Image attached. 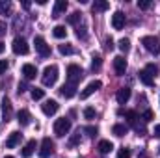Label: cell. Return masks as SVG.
<instances>
[{
    "instance_id": "cell-19",
    "label": "cell",
    "mask_w": 160,
    "mask_h": 158,
    "mask_svg": "<svg viewBox=\"0 0 160 158\" xmlns=\"http://www.w3.org/2000/svg\"><path fill=\"white\" fill-rule=\"evenodd\" d=\"M108 7H110V4H108L106 0H95V4L91 6L93 13H102V11H106Z\"/></svg>"
},
{
    "instance_id": "cell-34",
    "label": "cell",
    "mask_w": 160,
    "mask_h": 158,
    "mask_svg": "<svg viewBox=\"0 0 160 158\" xmlns=\"http://www.w3.org/2000/svg\"><path fill=\"white\" fill-rule=\"evenodd\" d=\"M138 7L140 9H149L151 7V2L149 0H138Z\"/></svg>"
},
{
    "instance_id": "cell-33",
    "label": "cell",
    "mask_w": 160,
    "mask_h": 158,
    "mask_svg": "<svg viewBox=\"0 0 160 158\" xmlns=\"http://www.w3.org/2000/svg\"><path fill=\"white\" fill-rule=\"evenodd\" d=\"M145 71H147V73L155 78V77H157V73H158V67H157L155 63H149V65H145Z\"/></svg>"
},
{
    "instance_id": "cell-12",
    "label": "cell",
    "mask_w": 160,
    "mask_h": 158,
    "mask_svg": "<svg viewBox=\"0 0 160 158\" xmlns=\"http://www.w3.org/2000/svg\"><path fill=\"white\" fill-rule=\"evenodd\" d=\"M114 69H116L118 75H125V71H127V60L123 56H116L114 58Z\"/></svg>"
},
{
    "instance_id": "cell-31",
    "label": "cell",
    "mask_w": 160,
    "mask_h": 158,
    "mask_svg": "<svg viewBox=\"0 0 160 158\" xmlns=\"http://www.w3.org/2000/svg\"><path fill=\"white\" fill-rule=\"evenodd\" d=\"M101 65H102V60H101V56H93L91 69H93V71H99V69H101Z\"/></svg>"
},
{
    "instance_id": "cell-3",
    "label": "cell",
    "mask_w": 160,
    "mask_h": 158,
    "mask_svg": "<svg viewBox=\"0 0 160 158\" xmlns=\"http://www.w3.org/2000/svg\"><path fill=\"white\" fill-rule=\"evenodd\" d=\"M69 130H71V121H69V119L67 117L56 119V123H54V134H56V136L63 138L65 134H69Z\"/></svg>"
},
{
    "instance_id": "cell-1",
    "label": "cell",
    "mask_w": 160,
    "mask_h": 158,
    "mask_svg": "<svg viewBox=\"0 0 160 158\" xmlns=\"http://www.w3.org/2000/svg\"><path fill=\"white\" fill-rule=\"evenodd\" d=\"M58 67L56 65H48V67H45V71H43V77H41V82H43V86H47V87H52L54 84H56V80H58Z\"/></svg>"
},
{
    "instance_id": "cell-36",
    "label": "cell",
    "mask_w": 160,
    "mask_h": 158,
    "mask_svg": "<svg viewBox=\"0 0 160 158\" xmlns=\"http://www.w3.org/2000/svg\"><path fill=\"white\" fill-rule=\"evenodd\" d=\"M142 119H143L145 123H147V121H151V119H153V112H151V110H145V112H143V116H142Z\"/></svg>"
},
{
    "instance_id": "cell-38",
    "label": "cell",
    "mask_w": 160,
    "mask_h": 158,
    "mask_svg": "<svg viewBox=\"0 0 160 158\" xmlns=\"http://www.w3.org/2000/svg\"><path fill=\"white\" fill-rule=\"evenodd\" d=\"M84 132H88L89 136H95V134H97V128H95V126H86Z\"/></svg>"
},
{
    "instance_id": "cell-24",
    "label": "cell",
    "mask_w": 160,
    "mask_h": 158,
    "mask_svg": "<svg viewBox=\"0 0 160 158\" xmlns=\"http://www.w3.org/2000/svg\"><path fill=\"white\" fill-rule=\"evenodd\" d=\"M125 117H127V121H128V125L136 126V123H138V116H136V112H134V110H128V112H125Z\"/></svg>"
},
{
    "instance_id": "cell-17",
    "label": "cell",
    "mask_w": 160,
    "mask_h": 158,
    "mask_svg": "<svg viewBox=\"0 0 160 158\" xmlns=\"http://www.w3.org/2000/svg\"><path fill=\"white\" fill-rule=\"evenodd\" d=\"M36 147H38V143H36V140H30V141H28V143H26V145L22 147V153H21V155H22L24 158H30L32 155H34V151H36Z\"/></svg>"
},
{
    "instance_id": "cell-37",
    "label": "cell",
    "mask_w": 160,
    "mask_h": 158,
    "mask_svg": "<svg viewBox=\"0 0 160 158\" xmlns=\"http://www.w3.org/2000/svg\"><path fill=\"white\" fill-rule=\"evenodd\" d=\"M26 89H28V84H26V82H21V84H19V87H17V91H19V93H24Z\"/></svg>"
},
{
    "instance_id": "cell-18",
    "label": "cell",
    "mask_w": 160,
    "mask_h": 158,
    "mask_svg": "<svg viewBox=\"0 0 160 158\" xmlns=\"http://www.w3.org/2000/svg\"><path fill=\"white\" fill-rule=\"evenodd\" d=\"M116 99H118L119 104H125L130 99V87H121L119 91H118V95H116Z\"/></svg>"
},
{
    "instance_id": "cell-11",
    "label": "cell",
    "mask_w": 160,
    "mask_h": 158,
    "mask_svg": "<svg viewBox=\"0 0 160 158\" xmlns=\"http://www.w3.org/2000/svg\"><path fill=\"white\" fill-rule=\"evenodd\" d=\"M2 116H4V121L8 123L11 116H13V108H11V101L8 99V97H4V101H2Z\"/></svg>"
},
{
    "instance_id": "cell-45",
    "label": "cell",
    "mask_w": 160,
    "mask_h": 158,
    "mask_svg": "<svg viewBox=\"0 0 160 158\" xmlns=\"http://www.w3.org/2000/svg\"><path fill=\"white\" fill-rule=\"evenodd\" d=\"M4 52V43H0V54Z\"/></svg>"
},
{
    "instance_id": "cell-6",
    "label": "cell",
    "mask_w": 160,
    "mask_h": 158,
    "mask_svg": "<svg viewBox=\"0 0 160 158\" xmlns=\"http://www.w3.org/2000/svg\"><path fill=\"white\" fill-rule=\"evenodd\" d=\"M13 52L19 54V56H24V54L30 52V47H28V43L22 39V37H17V39L13 41Z\"/></svg>"
},
{
    "instance_id": "cell-25",
    "label": "cell",
    "mask_w": 160,
    "mask_h": 158,
    "mask_svg": "<svg viewBox=\"0 0 160 158\" xmlns=\"http://www.w3.org/2000/svg\"><path fill=\"white\" fill-rule=\"evenodd\" d=\"M112 132L116 134V136H125L127 132H128V128H127V125H114V128H112Z\"/></svg>"
},
{
    "instance_id": "cell-10",
    "label": "cell",
    "mask_w": 160,
    "mask_h": 158,
    "mask_svg": "<svg viewBox=\"0 0 160 158\" xmlns=\"http://www.w3.org/2000/svg\"><path fill=\"white\" fill-rule=\"evenodd\" d=\"M125 22H127V19H125V13L123 11H116L112 15V26H114V30H121L125 26Z\"/></svg>"
},
{
    "instance_id": "cell-7",
    "label": "cell",
    "mask_w": 160,
    "mask_h": 158,
    "mask_svg": "<svg viewBox=\"0 0 160 158\" xmlns=\"http://www.w3.org/2000/svg\"><path fill=\"white\" fill-rule=\"evenodd\" d=\"M101 86H102V84H101V80H91V82L84 87V91L80 93V99H88V97H89V95H93L97 89H101Z\"/></svg>"
},
{
    "instance_id": "cell-44",
    "label": "cell",
    "mask_w": 160,
    "mask_h": 158,
    "mask_svg": "<svg viewBox=\"0 0 160 158\" xmlns=\"http://www.w3.org/2000/svg\"><path fill=\"white\" fill-rule=\"evenodd\" d=\"M155 136H157V138H160V125H157V126H155Z\"/></svg>"
},
{
    "instance_id": "cell-32",
    "label": "cell",
    "mask_w": 160,
    "mask_h": 158,
    "mask_svg": "<svg viewBox=\"0 0 160 158\" xmlns=\"http://www.w3.org/2000/svg\"><path fill=\"white\" fill-rule=\"evenodd\" d=\"M97 116V112H95V108H91V106H88V108H84V117L86 119H93Z\"/></svg>"
},
{
    "instance_id": "cell-39",
    "label": "cell",
    "mask_w": 160,
    "mask_h": 158,
    "mask_svg": "<svg viewBox=\"0 0 160 158\" xmlns=\"http://www.w3.org/2000/svg\"><path fill=\"white\" fill-rule=\"evenodd\" d=\"M77 36H78V37H82V39H84V37H86V28H84V26H82V28H77Z\"/></svg>"
},
{
    "instance_id": "cell-8",
    "label": "cell",
    "mask_w": 160,
    "mask_h": 158,
    "mask_svg": "<svg viewBox=\"0 0 160 158\" xmlns=\"http://www.w3.org/2000/svg\"><path fill=\"white\" fill-rule=\"evenodd\" d=\"M34 45H36V50L39 52L41 56H45V58H47V56L50 54V47L47 45V41L43 39L41 36H38V37L34 39Z\"/></svg>"
},
{
    "instance_id": "cell-29",
    "label": "cell",
    "mask_w": 160,
    "mask_h": 158,
    "mask_svg": "<svg viewBox=\"0 0 160 158\" xmlns=\"http://www.w3.org/2000/svg\"><path fill=\"white\" fill-rule=\"evenodd\" d=\"M119 50L121 52H125V54L130 50V41L127 39V37H123V39L119 41Z\"/></svg>"
},
{
    "instance_id": "cell-5",
    "label": "cell",
    "mask_w": 160,
    "mask_h": 158,
    "mask_svg": "<svg viewBox=\"0 0 160 158\" xmlns=\"http://www.w3.org/2000/svg\"><path fill=\"white\" fill-rule=\"evenodd\" d=\"M52 153H54V141H52L50 138H45V140L41 141L39 156H41V158H48Z\"/></svg>"
},
{
    "instance_id": "cell-43",
    "label": "cell",
    "mask_w": 160,
    "mask_h": 158,
    "mask_svg": "<svg viewBox=\"0 0 160 158\" xmlns=\"http://www.w3.org/2000/svg\"><path fill=\"white\" fill-rule=\"evenodd\" d=\"M6 30H8V28H6V22H4V21H0V36H4V34H6Z\"/></svg>"
},
{
    "instance_id": "cell-21",
    "label": "cell",
    "mask_w": 160,
    "mask_h": 158,
    "mask_svg": "<svg viewBox=\"0 0 160 158\" xmlns=\"http://www.w3.org/2000/svg\"><path fill=\"white\" fill-rule=\"evenodd\" d=\"M112 149H114V143H112V141H108V140H101V141H99V151H101L102 155L112 153Z\"/></svg>"
},
{
    "instance_id": "cell-13",
    "label": "cell",
    "mask_w": 160,
    "mask_h": 158,
    "mask_svg": "<svg viewBox=\"0 0 160 158\" xmlns=\"http://www.w3.org/2000/svg\"><path fill=\"white\" fill-rule=\"evenodd\" d=\"M60 93H62V95H63L65 99H71V97H75V95H77V86H75V84H69V82H67V84H63V86H62Z\"/></svg>"
},
{
    "instance_id": "cell-14",
    "label": "cell",
    "mask_w": 160,
    "mask_h": 158,
    "mask_svg": "<svg viewBox=\"0 0 160 158\" xmlns=\"http://www.w3.org/2000/svg\"><path fill=\"white\" fill-rule=\"evenodd\" d=\"M67 9V2L65 0H58L56 4H54V9H52V17L54 19H58V17H62V13Z\"/></svg>"
},
{
    "instance_id": "cell-40",
    "label": "cell",
    "mask_w": 160,
    "mask_h": 158,
    "mask_svg": "<svg viewBox=\"0 0 160 158\" xmlns=\"http://www.w3.org/2000/svg\"><path fill=\"white\" fill-rule=\"evenodd\" d=\"M6 69H8V62L6 60H0V75L6 73Z\"/></svg>"
},
{
    "instance_id": "cell-22",
    "label": "cell",
    "mask_w": 160,
    "mask_h": 158,
    "mask_svg": "<svg viewBox=\"0 0 160 158\" xmlns=\"http://www.w3.org/2000/svg\"><path fill=\"white\" fill-rule=\"evenodd\" d=\"M138 75H140V80H142L145 86H155V78H153V77H151V75H149L145 69H142Z\"/></svg>"
},
{
    "instance_id": "cell-16",
    "label": "cell",
    "mask_w": 160,
    "mask_h": 158,
    "mask_svg": "<svg viewBox=\"0 0 160 158\" xmlns=\"http://www.w3.org/2000/svg\"><path fill=\"white\" fill-rule=\"evenodd\" d=\"M22 75H24V78H28V80L36 78V75H38L36 65H32V63H24V65H22Z\"/></svg>"
},
{
    "instance_id": "cell-9",
    "label": "cell",
    "mask_w": 160,
    "mask_h": 158,
    "mask_svg": "<svg viewBox=\"0 0 160 158\" xmlns=\"http://www.w3.org/2000/svg\"><path fill=\"white\" fill-rule=\"evenodd\" d=\"M41 108H43V114H45V116H54V114L58 112L60 104H58L54 99H48V101H45V102H43V106H41Z\"/></svg>"
},
{
    "instance_id": "cell-27",
    "label": "cell",
    "mask_w": 160,
    "mask_h": 158,
    "mask_svg": "<svg viewBox=\"0 0 160 158\" xmlns=\"http://www.w3.org/2000/svg\"><path fill=\"white\" fill-rule=\"evenodd\" d=\"M58 50H60V54H65V56H69V54H73V52H75V50H73V47H71L69 43L60 45V47H58Z\"/></svg>"
},
{
    "instance_id": "cell-15",
    "label": "cell",
    "mask_w": 160,
    "mask_h": 158,
    "mask_svg": "<svg viewBox=\"0 0 160 158\" xmlns=\"http://www.w3.org/2000/svg\"><path fill=\"white\" fill-rule=\"evenodd\" d=\"M21 138H22V134H19V132H11L9 138H8V141H6V147H8V149L17 147V145L21 143Z\"/></svg>"
},
{
    "instance_id": "cell-26",
    "label": "cell",
    "mask_w": 160,
    "mask_h": 158,
    "mask_svg": "<svg viewBox=\"0 0 160 158\" xmlns=\"http://www.w3.org/2000/svg\"><path fill=\"white\" fill-rule=\"evenodd\" d=\"M67 21H69V24H78V22H82V13H80V11L71 13V15L67 17Z\"/></svg>"
},
{
    "instance_id": "cell-41",
    "label": "cell",
    "mask_w": 160,
    "mask_h": 158,
    "mask_svg": "<svg viewBox=\"0 0 160 158\" xmlns=\"http://www.w3.org/2000/svg\"><path fill=\"white\" fill-rule=\"evenodd\" d=\"M78 141H80V130L73 136V138H71V145H75V143H78Z\"/></svg>"
},
{
    "instance_id": "cell-28",
    "label": "cell",
    "mask_w": 160,
    "mask_h": 158,
    "mask_svg": "<svg viewBox=\"0 0 160 158\" xmlns=\"http://www.w3.org/2000/svg\"><path fill=\"white\" fill-rule=\"evenodd\" d=\"M11 11V2H0V15H9Z\"/></svg>"
},
{
    "instance_id": "cell-46",
    "label": "cell",
    "mask_w": 160,
    "mask_h": 158,
    "mask_svg": "<svg viewBox=\"0 0 160 158\" xmlns=\"http://www.w3.org/2000/svg\"><path fill=\"white\" fill-rule=\"evenodd\" d=\"M6 158H13V156H6Z\"/></svg>"
},
{
    "instance_id": "cell-35",
    "label": "cell",
    "mask_w": 160,
    "mask_h": 158,
    "mask_svg": "<svg viewBox=\"0 0 160 158\" xmlns=\"http://www.w3.org/2000/svg\"><path fill=\"white\" fill-rule=\"evenodd\" d=\"M118 158H130V151L128 149H121L118 153Z\"/></svg>"
},
{
    "instance_id": "cell-4",
    "label": "cell",
    "mask_w": 160,
    "mask_h": 158,
    "mask_svg": "<svg viewBox=\"0 0 160 158\" xmlns=\"http://www.w3.org/2000/svg\"><path fill=\"white\" fill-rule=\"evenodd\" d=\"M84 77V73H82V69H80L78 65H75V63H71L69 67H67V82L69 84H78L80 80Z\"/></svg>"
},
{
    "instance_id": "cell-23",
    "label": "cell",
    "mask_w": 160,
    "mask_h": 158,
    "mask_svg": "<svg viewBox=\"0 0 160 158\" xmlns=\"http://www.w3.org/2000/svg\"><path fill=\"white\" fill-rule=\"evenodd\" d=\"M52 36H54V37H58V39H63V37L67 36V30H65V26H62V24L54 26V28H52Z\"/></svg>"
},
{
    "instance_id": "cell-30",
    "label": "cell",
    "mask_w": 160,
    "mask_h": 158,
    "mask_svg": "<svg viewBox=\"0 0 160 158\" xmlns=\"http://www.w3.org/2000/svg\"><path fill=\"white\" fill-rule=\"evenodd\" d=\"M45 97V91L43 89H39V87H32V99L34 101H39V99H43Z\"/></svg>"
},
{
    "instance_id": "cell-42",
    "label": "cell",
    "mask_w": 160,
    "mask_h": 158,
    "mask_svg": "<svg viewBox=\"0 0 160 158\" xmlns=\"http://www.w3.org/2000/svg\"><path fill=\"white\" fill-rule=\"evenodd\" d=\"M106 48H108V50H112V48H114V39H112V37H108V39H106Z\"/></svg>"
},
{
    "instance_id": "cell-2",
    "label": "cell",
    "mask_w": 160,
    "mask_h": 158,
    "mask_svg": "<svg viewBox=\"0 0 160 158\" xmlns=\"http://www.w3.org/2000/svg\"><path fill=\"white\" fill-rule=\"evenodd\" d=\"M142 45L145 47L147 52H151V54H160V39L158 37H155V36H145V37L142 39Z\"/></svg>"
},
{
    "instance_id": "cell-20",
    "label": "cell",
    "mask_w": 160,
    "mask_h": 158,
    "mask_svg": "<svg viewBox=\"0 0 160 158\" xmlns=\"http://www.w3.org/2000/svg\"><path fill=\"white\" fill-rule=\"evenodd\" d=\"M30 112L28 110H21L19 114H17V121H19V125H22V126H26V125H30Z\"/></svg>"
}]
</instances>
